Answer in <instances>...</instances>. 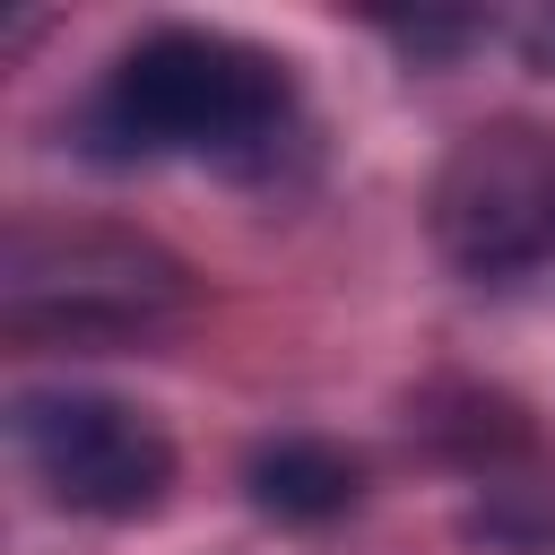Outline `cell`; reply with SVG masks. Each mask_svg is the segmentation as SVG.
Masks as SVG:
<instances>
[{
	"label": "cell",
	"mask_w": 555,
	"mask_h": 555,
	"mask_svg": "<svg viewBox=\"0 0 555 555\" xmlns=\"http://www.w3.org/2000/svg\"><path fill=\"white\" fill-rule=\"evenodd\" d=\"M286 104L278 52L217 26H156L104 69L78 130L95 156H251L278 139Z\"/></svg>",
	"instance_id": "6da1fadb"
},
{
	"label": "cell",
	"mask_w": 555,
	"mask_h": 555,
	"mask_svg": "<svg viewBox=\"0 0 555 555\" xmlns=\"http://www.w3.org/2000/svg\"><path fill=\"white\" fill-rule=\"evenodd\" d=\"M182 260L113 225H9L0 321L17 338H130L182 312Z\"/></svg>",
	"instance_id": "7a4b0ae2"
},
{
	"label": "cell",
	"mask_w": 555,
	"mask_h": 555,
	"mask_svg": "<svg viewBox=\"0 0 555 555\" xmlns=\"http://www.w3.org/2000/svg\"><path fill=\"white\" fill-rule=\"evenodd\" d=\"M9 434H17V460L35 468V486L69 512H95V520L156 512L173 486L165 425L130 399H104V390H26L9 408Z\"/></svg>",
	"instance_id": "3957f363"
},
{
	"label": "cell",
	"mask_w": 555,
	"mask_h": 555,
	"mask_svg": "<svg viewBox=\"0 0 555 555\" xmlns=\"http://www.w3.org/2000/svg\"><path fill=\"white\" fill-rule=\"evenodd\" d=\"M520 139L529 130H503V139L468 147V165L442 191V225H451L460 260H477V269H512V260L555 243V165Z\"/></svg>",
	"instance_id": "277c9868"
},
{
	"label": "cell",
	"mask_w": 555,
	"mask_h": 555,
	"mask_svg": "<svg viewBox=\"0 0 555 555\" xmlns=\"http://www.w3.org/2000/svg\"><path fill=\"white\" fill-rule=\"evenodd\" d=\"M251 494L269 512H286V520H321V512H338L356 494V460L330 451V442H269L251 460Z\"/></svg>",
	"instance_id": "5b68a950"
},
{
	"label": "cell",
	"mask_w": 555,
	"mask_h": 555,
	"mask_svg": "<svg viewBox=\"0 0 555 555\" xmlns=\"http://www.w3.org/2000/svg\"><path fill=\"white\" fill-rule=\"evenodd\" d=\"M529 52H538V61H546V69H555V17H546V26H538V35H529Z\"/></svg>",
	"instance_id": "8992f818"
}]
</instances>
